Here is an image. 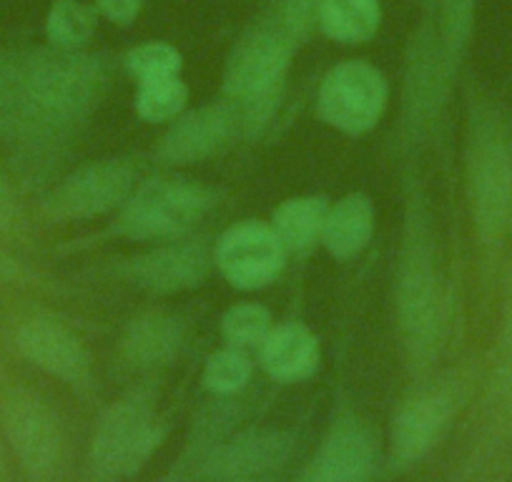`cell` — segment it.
I'll return each mask as SVG.
<instances>
[{
	"label": "cell",
	"instance_id": "cell-26",
	"mask_svg": "<svg viewBox=\"0 0 512 482\" xmlns=\"http://www.w3.org/2000/svg\"><path fill=\"white\" fill-rule=\"evenodd\" d=\"M324 3L327 0H279L272 13L282 23L284 31L299 43L319 23V13H322Z\"/></svg>",
	"mask_w": 512,
	"mask_h": 482
},
{
	"label": "cell",
	"instance_id": "cell-23",
	"mask_svg": "<svg viewBox=\"0 0 512 482\" xmlns=\"http://www.w3.org/2000/svg\"><path fill=\"white\" fill-rule=\"evenodd\" d=\"M128 71L139 78V83L156 81V78L179 76L181 53L169 43H146L134 48L126 58Z\"/></svg>",
	"mask_w": 512,
	"mask_h": 482
},
{
	"label": "cell",
	"instance_id": "cell-8",
	"mask_svg": "<svg viewBox=\"0 0 512 482\" xmlns=\"http://www.w3.org/2000/svg\"><path fill=\"white\" fill-rule=\"evenodd\" d=\"M134 184V171L121 161H101L68 176L51 199L46 214L51 219H86L121 204Z\"/></svg>",
	"mask_w": 512,
	"mask_h": 482
},
{
	"label": "cell",
	"instance_id": "cell-5",
	"mask_svg": "<svg viewBox=\"0 0 512 482\" xmlns=\"http://www.w3.org/2000/svg\"><path fill=\"white\" fill-rule=\"evenodd\" d=\"M387 103V81L362 61L339 63L327 73L319 91V113L344 134H364L379 121Z\"/></svg>",
	"mask_w": 512,
	"mask_h": 482
},
{
	"label": "cell",
	"instance_id": "cell-22",
	"mask_svg": "<svg viewBox=\"0 0 512 482\" xmlns=\"http://www.w3.org/2000/svg\"><path fill=\"white\" fill-rule=\"evenodd\" d=\"M186 98H189V91L179 76L156 78V81L141 83L136 106L146 121H171L184 111Z\"/></svg>",
	"mask_w": 512,
	"mask_h": 482
},
{
	"label": "cell",
	"instance_id": "cell-6",
	"mask_svg": "<svg viewBox=\"0 0 512 482\" xmlns=\"http://www.w3.org/2000/svg\"><path fill=\"white\" fill-rule=\"evenodd\" d=\"M156 445L154 417L139 402H121L98 422L93 462L106 475H131L144 465Z\"/></svg>",
	"mask_w": 512,
	"mask_h": 482
},
{
	"label": "cell",
	"instance_id": "cell-30",
	"mask_svg": "<svg viewBox=\"0 0 512 482\" xmlns=\"http://www.w3.org/2000/svg\"><path fill=\"white\" fill-rule=\"evenodd\" d=\"M507 339L512 342V292H510V304H507Z\"/></svg>",
	"mask_w": 512,
	"mask_h": 482
},
{
	"label": "cell",
	"instance_id": "cell-1",
	"mask_svg": "<svg viewBox=\"0 0 512 482\" xmlns=\"http://www.w3.org/2000/svg\"><path fill=\"white\" fill-rule=\"evenodd\" d=\"M294 48L297 41L284 31L272 11L259 18L236 43L226 63L224 88L231 98L246 103V121H256L259 108H267L274 101Z\"/></svg>",
	"mask_w": 512,
	"mask_h": 482
},
{
	"label": "cell",
	"instance_id": "cell-27",
	"mask_svg": "<svg viewBox=\"0 0 512 482\" xmlns=\"http://www.w3.org/2000/svg\"><path fill=\"white\" fill-rule=\"evenodd\" d=\"M98 8L113 23H131L139 16L144 0H96Z\"/></svg>",
	"mask_w": 512,
	"mask_h": 482
},
{
	"label": "cell",
	"instance_id": "cell-20",
	"mask_svg": "<svg viewBox=\"0 0 512 482\" xmlns=\"http://www.w3.org/2000/svg\"><path fill=\"white\" fill-rule=\"evenodd\" d=\"M179 347V327L174 319L146 317L131 327L126 339L128 357L139 365H156L164 362Z\"/></svg>",
	"mask_w": 512,
	"mask_h": 482
},
{
	"label": "cell",
	"instance_id": "cell-4",
	"mask_svg": "<svg viewBox=\"0 0 512 482\" xmlns=\"http://www.w3.org/2000/svg\"><path fill=\"white\" fill-rule=\"evenodd\" d=\"M209 209V191L189 181H149L123 209L118 231L131 239L184 234Z\"/></svg>",
	"mask_w": 512,
	"mask_h": 482
},
{
	"label": "cell",
	"instance_id": "cell-32",
	"mask_svg": "<svg viewBox=\"0 0 512 482\" xmlns=\"http://www.w3.org/2000/svg\"><path fill=\"white\" fill-rule=\"evenodd\" d=\"M226 482H249V480H226Z\"/></svg>",
	"mask_w": 512,
	"mask_h": 482
},
{
	"label": "cell",
	"instance_id": "cell-19",
	"mask_svg": "<svg viewBox=\"0 0 512 482\" xmlns=\"http://www.w3.org/2000/svg\"><path fill=\"white\" fill-rule=\"evenodd\" d=\"M327 204L324 199L304 196V199H292L274 211V226L284 249L292 252H304L322 236L324 221H327Z\"/></svg>",
	"mask_w": 512,
	"mask_h": 482
},
{
	"label": "cell",
	"instance_id": "cell-3",
	"mask_svg": "<svg viewBox=\"0 0 512 482\" xmlns=\"http://www.w3.org/2000/svg\"><path fill=\"white\" fill-rule=\"evenodd\" d=\"M0 422L26 475L33 482H51L61 462V430L51 407L31 390L13 387L3 395Z\"/></svg>",
	"mask_w": 512,
	"mask_h": 482
},
{
	"label": "cell",
	"instance_id": "cell-9",
	"mask_svg": "<svg viewBox=\"0 0 512 482\" xmlns=\"http://www.w3.org/2000/svg\"><path fill=\"white\" fill-rule=\"evenodd\" d=\"M16 347L31 365L68 385H83L88 380L86 349L76 334L56 319H26L16 332Z\"/></svg>",
	"mask_w": 512,
	"mask_h": 482
},
{
	"label": "cell",
	"instance_id": "cell-31",
	"mask_svg": "<svg viewBox=\"0 0 512 482\" xmlns=\"http://www.w3.org/2000/svg\"><path fill=\"white\" fill-rule=\"evenodd\" d=\"M0 482H6V465H3V437H0Z\"/></svg>",
	"mask_w": 512,
	"mask_h": 482
},
{
	"label": "cell",
	"instance_id": "cell-13",
	"mask_svg": "<svg viewBox=\"0 0 512 482\" xmlns=\"http://www.w3.org/2000/svg\"><path fill=\"white\" fill-rule=\"evenodd\" d=\"M447 417H450V405H447L445 397L432 395L410 402L397 415L395 430H392V457H395V462L410 465V462L425 457L440 437Z\"/></svg>",
	"mask_w": 512,
	"mask_h": 482
},
{
	"label": "cell",
	"instance_id": "cell-7",
	"mask_svg": "<svg viewBox=\"0 0 512 482\" xmlns=\"http://www.w3.org/2000/svg\"><path fill=\"white\" fill-rule=\"evenodd\" d=\"M284 244L272 226L239 224L226 231L216 249L224 277L241 289L267 287L284 269Z\"/></svg>",
	"mask_w": 512,
	"mask_h": 482
},
{
	"label": "cell",
	"instance_id": "cell-12",
	"mask_svg": "<svg viewBox=\"0 0 512 482\" xmlns=\"http://www.w3.org/2000/svg\"><path fill=\"white\" fill-rule=\"evenodd\" d=\"M374 462L372 437L359 425L332 432L302 482H364Z\"/></svg>",
	"mask_w": 512,
	"mask_h": 482
},
{
	"label": "cell",
	"instance_id": "cell-17",
	"mask_svg": "<svg viewBox=\"0 0 512 482\" xmlns=\"http://www.w3.org/2000/svg\"><path fill=\"white\" fill-rule=\"evenodd\" d=\"M206 252L201 247H169L136 264L134 274L151 289H181L206 274Z\"/></svg>",
	"mask_w": 512,
	"mask_h": 482
},
{
	"label": "cell",
	"instance_id": "cell-14",
	"mask_svg": "<svg viewBox=\"0 0 512 482\" xmlns=\"http://www.w3.org/2000/svg\"><path fill=\"white\" fill-rule=\"evenodd\" d=\"M262 359L274 380H307L319 365V344L309 329L299 327V324H284L267 334Z\"/></svg>",
	"mask_w": 512,
	"mask_h": 482
},
{
	"label": "cell",
	"instance_id": "cell-24",
	"mask_svg": "<svg viewBox=\"0 0 512 482\" xmlns=\"http://www.w3.org/2000/svg\"><path fill=\"white\" fill-rule=\"evenodd\" d=\"M251 375L249 359L234 349H224V352L211 354L204 370V382L211 392L216 395H231V392L241 390Z\"/></svg>",
	"mask_w": 512,
	"mask_h": 482
},
{
	"label": "cell",
	"instance_id": "cell-21",
	"mask_svg": "<svg viewBox=\"0 0 512 482\" xmlns=\"http://www.w3.org/2000/svg\"><path fill=\"white\" fill-rule=\"evenodd\" d=\"M96 31V13L78 0H56L48 13L46 36L53 48L76 51Z\"/></svg>",
	"mask_w": 512,
	"mask_h": 482
},
{
	"label": "cell",
	"instance_id": "cell-28",
	"mask_svg": "<svg viewBox=\"0 0 512 482\" xmlns=\"http://www.w3.org/2000/svg\"><path fill=\"white\" fill-rule=\"evenodd\" d=\"M16 219V199L3 179H0V231H8Z\"/></svg>",
	"mask_w": 512,
	"mask_h": 482
},
{
	"label": "cell",
	"instance_id": "cell-25",
	"mask_svg": "<svg viewBox=\"0 0 512 482\" xmlns=\"http://www.w3.org/2000/svg\"><path fill=\"white\" fill-rule=\"evenodd\" d=\"M269 312L259 304H241L224 317V337L234 344H256L267 339Z\"/></svg>",
	"mask_w": 512,
	"mask_h": 482
},
{
	"label": "cell",
	"instance_id": "cell-11",
	"mask_svg": "<svg viewBox=\"0 0 512 482\" xmlns=\"http://www.w3.org/2000/svg\"><path fill=\"white\" fill-rule=\"evenodd\" d=\"M236 126H239V116L229 106L201 108V111L181 118L179 124L166 134L164 144H161V156L174 164L201 161L229 144Z\"/></svg>",
	"mask_w": 512,
	"mask_h": 482
},
{
	"label": "cell",
	"instance_id": "cell-2",
	"mask_svg": "<svg viewBox=\"0 0 512 482\" xmlns=\"http://www.w3.org/2000/svg\"><path fill=\"white\" fill-rule=\"evenodd\" d=\"M470 196L475 226L485 244H500L512 229V144L485 129L472 146Z\"/></svg>",
	"mask_w": 512,
	"mask_h": 482
},
{
	"label": "cell",
	"instance_id": "cell-29",
	"mask_svg": "<svg viewBox=\"0 0 512 482\" xmlns=\"http://www.w3.org/2000/svg\"><path fill=\"white\" fill-rule=\"evenodd\" d=\"M18 277H21V267L16 264V259L0 249V284L13 282V279H18Z\"/></svg>",
	"mask_w": 512,
	"mask_h": 482
},
{
	"label": "cell",
	"instance_id": "cell-15",
	"mask_svg": "<svg viewBox=\"0 0 512 482\" xmlns=\"http://www.w3.org/2000/svg\"><path fill=\"white\" fill-rule=\"evenodd\" d=\"M289 445L279 435H249L216 452L209 462V475L216 480H246L269 470L287 457Z\"/></svg>",
	"mask_w": 512,
	"mask_h": 482
},
{
	"label": "cell",
	"instance_id": "cell-10",
	"mask_svg": "<svg viewBox=\"0 0 512 482\" xmlns=\"http://www.w3.org/2000/svg\"><path fill=\"white\" fill-rule=\"evenodd\" d=\"M400 319L415 359H425L440 329V287L425 254L407 259L400 279Z\"/></svg>",
	"mask_w": 512,
	"mask_h": 482
},
{
	"label": "cell",
	"instance_id": "cell-16",
	"mask_svg": "<svg viewBox=\"0 0 512 482\" xmlns=\"http://www.w3.org/2000/svg\"><path fill=\"white\" fill-rule=\"evenodd\" d=\"M374 211L367 196L352 194L327 214L322 229L324 247L337 259L357 257L372 239Z\"/></svg>",
	"mask_w": 512,
	"mask_h": 482
},
{
	"label": "cell",
	"instance_id": "cell-18",
	"mask_svg": "<svg viewBox=\"0 0 512 482\" xmlns=\"http://www.w3.org/2000/svg\"><path fill=\"white\" fill-rule=\"evenodd\" d=\"M382 21L379 0H327L319 13V26L332 41L367 43Z\"/></svg>",
	"mask_w": 512,
	"mask_h": 482
}]
</instances>
